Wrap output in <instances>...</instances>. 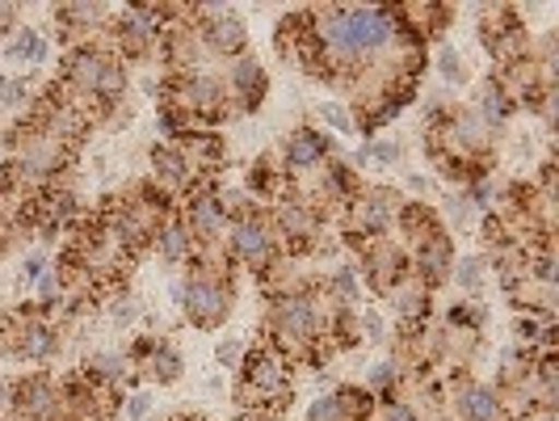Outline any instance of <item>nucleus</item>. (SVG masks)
<instances>
[{
    "mask_svg": "<svg viewBox=\"0 0 559 421\" xmlns=\"http://www.w3.org/2000/svg\"><path fill=\"white\" fill-rule=\"evenodd\" d=\"M177 211H181V220H186V227H190V236H194L198 245H224L231 224H227L224 202H219V182L198 186L186 202H177Z\"/></svg>",
    "mask_w": 559,
    "mask_h": 421,
    "instance_id": "nucleus-14",
    "label": "nucleus"
},
{
    "mask_svg": "<svg viewBox=\"0 0 559 421\" xmlns=\"http://www.w3.org/2000/svg\"><path fill=\"white\" fill-rule=\"evenodd\" d=\"M274 161H278V168L286 173V182L299 190L308 177H316L329 161H336V140L329 131L304 122V127H295V131L278 143V156H274Z\"/></svg>",
    "mask_w": 559,
    "mask_h": 421,
    "instance_id": "nucleus-7",
    "label": "nucleus"
},
{
    "mask_svg": "<svg viewBox=\"0 0 559 421\" xmlns=\"http://www.w3.org/2000/svg\"><path fill=\"white\" fill-rule=\"evenodd\" d=\"M433 63H438V77H442L447 84H467V81H472L467 59H463V51H459V47H450V43H442V47L433 51Z\"/></svg>",
    "mask_w": 559,
    "mask_h": 421,
    "instance_id": "nucleus-25",
    "label": "nucleus"
},
{
    "mask_svg": "<svg viewBox=\"0 0 559 421\" xmlns=\"http://www.w3.org/2000/svg\"><path fill=\"white\" fill-rule=\"evenodd\" d=\"M265 220H270L274 236H278L282 257H299V261H308L311 253H316V245H320V236L329 232V220L311 207L308 198H299V195L265 207Z\"/></svg>",
    "mask_w": 559,
    "mask_h": 421,
    "instance_id": "nucleus-5",
    "label": "nucleus"
},
{
    "mask_svg": "<svg viewBox=\"0 0 559 421\" xmlns=\"http://www.w3.org/2000/svg\"><path fill=\"white\" fill-rule=\"evenodd\" d=\"M354 270L362 279V291H370L374 300H388V291L408 274V253L395 245V236H374L358 249Z\"/></svg>",
    "mask_w": 559,
    "mask_h": 421,
    "instance_id": "nucleus-11",
    "label": "nucleus"
},
{
    "mask_svg": "<svg viewBox=\"0 0 559 421\" xmlns=\"http://www.w3.org/2000/svg\"><path fill=\"white\" fill-rule=\"evenodd\" d=\"M51 270V257L47 253H29V257H22V270H17V286H34V282L43 279Z\"/></svg>",
    "mask_w": 559,
    "mask_h": 421,
    "instance_id": "nucleus-31",
    "label": "nucleus"
},
{
    "mask_svg": "<svg viewBox=\"0 0 559 421\" xmlns=\"http://www.w3.org/2000/svg\"><path fill=\"white\" fill-rule=\"evenodd\" d=\"M366 161H374V165H400V161H404V143L400 140H366V148L354 152L349 168H362Z\"/></svg>",
    "mask_w": 559,
    "mask_h": 421,
    "instance_id": "nucleus-24",
    "label": "nucleus"
},
{
    "mask_svg": "<svg viewBox=\"0 0 559 421\" xmlns=\"http://www.w3.org/2000/svg\"><path fill=\"white\" fill-rule=\"evenodd\" d=\"M140 300H135V295H127V291H122V295H114L110 300V316H114V325H122V329H131V325H135V320H140Z\"/></svg>",
    "mask_w": 559,
    "mask_h": 421,
    "instance_id": "nucleus-30",
    "label": "nucleus"
},
{
    "mask_svg": "<svg viewBox=\"0 0 559 421\" xmlns=\"http://www.w3.org/2000/svg\"><path fill=\"white\" fill-rule=\"evenodd\" d=\"M245 350H249V341H240V337H224V341L215 346V363L224 366V371H236L240 359H245Z\"/></svg>",
    "mask_w": 559,
    "mask_h": 421,
    "instance_id": "nucleus-32",
    "label": "nucleus"
},
{
    "mask_svg": "<svg viewBox=\"0 0 559 421\" xmlns=\"http://www.w3.org/2000/svg\"><path fill=\"white\" fill-rule=\"evenodd\" d=\"M454 236L450 232H438V236H429L425 245L408 253V274L417 282H425L429 291H438V286H447L450 282V270H454Z\"/></svg>",
    "mask_w": 559,
    "mask_h": 421,
    "instance_id": "nucleus-16",
    "label": "nucleus"
},
{
    "mask_svg": "<svg viewBox=\"0 0 559 421\" xmlns=\"http://www.w3.org/2000/svg\"><path fill=\"white\" fill-rule=\"evenodd\" d=\"M408 190H413V195H425V190H429V177L413 173V177H408Z\"/></svg>",
    "mask_w": 559,
    "mask_h": 421,
    "instance_id": "nucleus-35",
    "label": "nucleus"
},
{
    "mask_svg": "<svg viewBox=\"0 0 559 421\" xmlns=\"http://www.w3.org/2000/svg\"><path fill=\"white\" fill-rule=\"evenodd\" d=\"M56 84L63 97H72L76 106H84V110L102 122L106 114L122 110L127 89H131V72H127V63L97 38V43H81V47L63 51Z\"/></svg>",
    "mask_w": 559,
    "mask_h": 421,
    "instance_id": "nucleus-2",
    "label": "nucleus"
},
{
    "mask_svg": "<svg viewBox=\"0 0 559 421\" xmlns=\"http://www.w3.org/2000/svg\"><path fill=\"white\" fill-rule=\"evenodd\" d=\"M9 421H63V393L56 375L29 371L22 379H13Z\"/></svg>",
    "mask_w": 559,
    "mask_h": 421,
    "instance_id": "nucleus-13",
    "label": "nucleus"
},
{
    "mask_svg": "<svg viewBox=\"0 0 559 421\" xmlns=\"http://www.w3.org/2000/svg\"><path fill=\"white\" fill-rule=\"evenodd\" d=\"M472 110H476V118L484 122V127H488V131H492V136H501V131H509V122H513L518 106H513V102H509V97L501 93V89L492 84V77H488V81L479 84L476 106H472Z\"/></svg>",
    "mask_w": 559,
    "mask_h": 421,
    "instance_id": "nucleus-20",
    "label": "nucleus"
},
{
    "mask_svg": "<svg viewBox=\"0 0 559 421\" xmlns=\"http://www.w3.org/2000/svg\"><path fill=\"white\" fill-rule=\"evenodd\" d=\"M442 409L450 421H509V413L501 409V400L492 393V384L467 375H450L442 384Z\"/></svg>",
    "mask_w": 559,
    "mask_h": 421,
    "instance_id": "nucleus-9",
    "label": "nucleus"
},
{
    "mask_svg": "<svg viewBox=\"0 0 559 421\" xmlns=\"http://www.w3.org/2000/svg\"><path fill=\"white\" fill-rule=\"evenodd\" d=\"M304 421H358V418L349 413V405H345V400H341L336 393H320L308 405Z\"/></svg>",
    "mask_w": 559,
    "mask_h": 421,
    "instance_id": "nucleus-26",
    "label": "nucleus"
},
{
    "mask_svg": "<svg viewBox=\"0 0 559 421\" xmlns=\"http://www.w3.org/2000/svg\"><path fill=\"white\" fill-rule=\"evenodd\" d=\"M438 220H442V227H447L450 236L472 232V227L479 224V215H476V207H472V198H467V190H450V195L442 198V207H438Z\"/></svg>",
    "mask_w": 559,
    "mask_h": 421,
    "instance_id": "nucleus-22",
    "label": "nucleus"
},
{
    "mask_svg": "<svg viewBox=\"0 0 559 421\" xmlns=\"http://www.w3.org/2000/svg\"><path fill=\"white\" fill-rule=\"evenodd\" d=\"M156 56L168 63V77H186V72H198L202 68V38L194 30V4H177V13L165 22L160 30V43H156Z\"/></svg>",
    "mask_w": 559,
    "mask_h": 421,
    "instance_id": "nucleus-10",
    "label": "nucleus"
},
{
    "mask_svg": "<svg viewBox=\"0 0 559 421\" xmlns=\"http://www.w3.org/2000/svg\"><path fill=\"white\" fill-rule=\"evenodd\" d=\"M0 56L9 59V63L38 68V63H47V56H51V43H47L34 26H17L4 43H0Z\"/></svg>",
    "mask_w": 559,
    "mask_h": 421,
    "instance_id": "nucleus-21",
    "label": "nucleus"
},
{
    "mask_svg": "<svg viewBox=\"0 0 559 421\" xmlns=\"http://www.w3.org/2000/svg\"><path fill=\"white\" fill-rule=\"evenodd\" d=\"M320 122H324V131H333V136H358L354 114H349L345 102H320Z\"/></svg>",
    "mask_w": 559,
    "mask_h": 421,
    "instance_id": "nucleus-27",
    "label": "nucleus"
},
{
    "mask_svg": "<svg viewBox=\"0 0 559 421\" xmlns=\"http://www.w3.org/2000/svg\"><path fill=\"white\" fill-rule=\"evenodd\" d=\"M160 102L186 114V122L198 127V131H215V127H224L231 118H240L224 77L206 72V68L186 72V77H165L160 81Z\"/></svg>",
    "mask_w": 559,
    "mask_h": 421,
    "instance_id": "nucleus-4",
    "label": "nucleus"
},
{
    "mask_svg": "<svg viewBox=\"0 0 559 421\" xmlns=\"http://www.w3.org/2000/svg\"><path fill=\"white\" fill-rule=\"evenodd\" d=\"M374 421H425V413H420L408 396L400 393V396H392V400H379V413H374Z\"/></svg>",
    "mask_w": 559,
    "mask_h": 421,
    "instance_id": "nucleus-29",
    "label": "nucleus"
},
{
    "mask_svg": "<svg viewBox=\"0 0 559 421\" xmlns=\"http://www.w3.org/2000/svg\"><path fill=\"white\" fill-rule=\"evenodd\" d=\"M224 249L231 257V266H245L252 279H261L282 257L278 236H274V227L265 220V211H252V215H245V220H236V224L227 227Z\"/></svg>",
    "mask_w": 559,
    "mask_h": 421,
    "instance_id": "nucleus-6",
    "label": "nucleus"
},
{
    "mask_svg": "<svg viewBox=\"0 0 559 421\" xmlns=\"http://www.w3.org/2000/svg\"><path fill=\"white\" fill-rule=\"evenodd\" d=\"M224 84H227V93H231V102H236V114H240V118L252 110H261V102L270 97V72H265V63L257 56L231 59L224 68Z\"/></svg>",
    "mask_w": 559,
    "mask_h": 421,
    "instance_id": "nucleus-15",
    "label": "nucleus"
},
{
    "mask_svg": "<svg viewBox=\"0 0 559 421\" xmlns=\"http://www.w3.org/2000/svg\"><path fill=\"white\" fill-rule=\"evenodd\" d=\"M17 26H22V13H17V4H4V0H0V43H4V38H9V34H13Z\"/></svg>",
    "mask_w": 559,
    "mask_h": 421,
    "instance_id": "nucleus-34",
    "label": "nucleus"
},
{
    "mask_svg": "<svg viewBox=\"0 0 559 421\" xmlns=\"http://www.w3.org/2000/svg\"><path fill=\"white\" fill-rule=\"evenodd\" d=\"M118 413L127 421H143L147 413H152V396L147 393H127L122 396V405H118Z\"/></svg>",
    "mask_w": 559,
    "mask_h": 421,
    "instance_id": "nucleus-33",
    "label": "nucleus"
},
{
    "mask_svg": "<svg viewBox=\"0 0 559 421\" xmlns=\"http://www.w3.org/2000/svg\"><path fill=\"white\" fill-rule=\"evenodd\" d=\"M450 282L467 295V300H479L484 282H488V261L484 253H467V257H454V270H450Z\"/></svg>",
    "mask_w": 559,
    "mask_h": 421,
    "instance_id": "nucleus-23",
    "label": "nucleus"
},
{
    "mask_svg": "<svg viewBox=\"0 0 559 421\" xmlns=\"http://www.w3.org/2000/svg\"><path fill=\"white\" fill-rule=\"evenodd\" d=\"M388 304H392V316H395V325H400V334H417V329L429 325V316H433V291H429L425 282L413 279V274H404V279L388 291Z\"/></svg>",
    "mask_w": 559,
    "mask_h": 421,
    "instance_id": "nucleus-17",
    "label": "nucleus"
},
{
    "mask_svg": "<svg viewBox=\"0 0 559 421\" xmlns=\"http://www.w3.org/2000/svg\"><path fill=\"white\" fill-rule=\"evenodd\" d=\"M194 30L206 56L227 59V63L249 56V26L231 4H194Z\"/></svg>",
    "mask_w": 559,
    "mask_h": 421,
    "instance_id": "nucleus-8",
    "label": "nucleus"
},
{
    "mask_svg": "<svg viewBox=\"0 0 559 421\" xmlns=\"http://www.w3.org/2000/svg\"><path fill=\"white\" fill-rule=\"evenodd\" d=\"M236 409L249 421H278L295 400V363L270 341H252L236 366Z\"/></svg>",
    "mask_w": 559,
    "mask_h": 421,
    "instance_id": "nucleus-3",
    "label": "nucleus"
},
{
    "mask_svg": "<svg viewBox=\"0 0 559 421\" xmlns=\"http://www.w3.org/2000/svg\"><path fill=\"white\" fill-rule=\"evenodd\" d=\"M152 249H156V257L165 261V266H190L198 253V241L190 236V227H186V220H181V211H173L165 224H160V232H156V241H152Z\"/></svg>",
    "mask_w": 559,
    "mask_h": 421,
    "instance_id": "nucleus-18",
    "label": "nucleus"
},
{
    "mask_svg": "<svg viewBox=\"0 0 559 421\" xmlns=\"http://www.w3.org/2000/svg\"><path fill=\"white\" fill-rule=\"evenodd\" d=\"M358 341H366V346L388 341V316L379 308H358Z\"/></svg>",
    "mask_w": 559,
    "mask_h": 421,
    "instance_id": "nucleus-28",
    "label": "nucleus"
},
{
    "mask_svg": "<svg viewBox=\"0 0 559 421\" xmlns=\"http://www.w3.org/2000/svg\"><path fill=\"white\" fill-rule=\"evenodd\" d=\"M181 375H186V359H181V350L160 337V341H156V350L140 363V379L156 384V388H173V384H181Z\"/></svg>",
    "mask_w": 559,
    "mask_h": 421,
    "instance_id": "nucleus-19",
    "label": "nucleus"
},
{
    "mask_svg": "<svg viewBox=\"0 0 559 421\" xmlns=\"http://www.w3.org/2000/svg\"><path fill=\"white\" fill-rule=\"evenodd\" d=\"M147 165H152V173H147V182L160 190V195H168L173 202H186V198L194 195L198 186H206V182H219V177H202L190 161H186V152L177 148V143H152V152H147Z\"/></svg>",
    "mask_w": 559,
    "mask_h": 421,
    "instance_id": "nucleus-12",
    "label": "nucleus"
},
{
    "mask_svg": "<svg viewBox=\"0 0 559 421\" xmlns=\"http://www.w3.org/2000/svg\"><path fill=\"white\" fill-rule=\"evenodd\" d=\"M308 34L316 43V81L341 93L404 43L395 4H311Z\"/></svg>",
    "mask_w": 559,
    "mask_h": 421,
    "instance_id": "nucleus-1",
    "label": "nucleus"
}]
</instances>
